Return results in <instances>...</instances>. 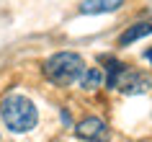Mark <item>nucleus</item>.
<instances>
[{"label":"nucleus","instance_id":"nucleus-1","mask_svg":"<svg viewBox=\"0 0 152 142\" xmlns=\"http://www.w3.org/2000/svg\"><path fill=\"white\" fill-rule=\"evenodd\" d=\"M0 116L13 134H26L39 124V109L34 106L31 98L21 93H8L0 101Z\"/></svg>","mask_w":152,"mask_h":142},{"label":"nucleus","instance_id":"nucleus-2","mask_svg":"<svg viewBox=\"0 0 152 142\" xmlns=\"http://www.w3.org/2000/svg\"><path fill=\"white\" fill-rule=\"evenodd\" d=\"M83 72H85V62L75 52H57V54H52L44 62V78L49 83H54V85H62V88L77 83Z\"/></svg>","mask_w":152,"mask_h":142},{"label":"nucleus","instance_id":"nucleus-3","mask_svg":"<svg viewBox=\"0 0 152 142\" xmlns=\"http://www.w3.org/2000/svg\"><path fill=\"white\" fill-rule=\"evenodd\" d=\"M152 88V80L150 75H144L142 70H124L119 75V80H116V90H121V93L126 96H139V93H147Z\"/></svg>","mask_w":152,"mask_h":142},{"label":"nucleus","instance_id":"nucleus-4","mask_svg":"<svg viewBox=\"0 0 152 142\" xmlns=\"http://www.w3.org/2000/svg\"><path fill=\"white\" fill-rule=\"evenodd\" d=\"M75 134L80 140H85V142H106L111 137L108 124H106L103 119H98V116H88V119H83V121H77L75 124Z\"/></svg>","mask_w":152,"mask_h":142},{"label":"nucleus","instance_id":"nucleus-5","mask_svg":"<svg viewBox=\"0 0 152 142\" xmlns=\"http://www.w3.org/2000/svg\"><path fill=\"white\" fill-rule=\"evenodd\" d=\"M152 34V24L150 21H142V24H132L126 31L119 36V47H129V44H134V41L144 39V36H150Z\"/></svg>","mask_w":152,"mask_h":142},{"label":"nucleus","instance_id":"nucleus-6","mask_svg":"<svg viewBox=\"0 0 152 142\" xmlns=\"http://www.w3.org/2000/svg\"><path fill=\"white\" fill-rule=\"evenodd\" d=\"M119 5H124V0H83L80 3V13L85 16H96V13H111Z\"/></svg>","mask_w":152,"mask_h":142},{"label":"nucleus","instance_id":"nucleus-7","mask_svg":"<svg viewBox=\"0 0 152 142\" xmlns=\"http://www.w3.org/2000/svg\"><path fill=\"white\" fill-rule=\"evenodd\" d=\"M80 85L85 88V90H98L101 85H106L103 67H85V72L80 75Z\"/></svg>","mask_w":152,"mask_h":142},{"label":"nucleus","instance_id":"nucleus-8","mask_svg":"<svg viewBox=\"0 0 152 142\" xmlns=\"http://www.w3.org/2000/svg\"><path fill=\"white\" fill-rule=\"evenodd\" d=\"M101 65H106L103 72H106V85L108 88H116V80H119V75L124 70H126V65L119 62L116 57H101Z\"/></svg>","mask_w":152,"mask_h":142},{"label":"nucleus","instance_id":"nucleus-9","mask_svg":"<svg viewBox=\"0 0 152 142\" xmlns=\"http://www.w3.org/2000/svg\"><path fill=\"white\" fill-rule=\"evenodd\" d=\"M144 60H147V62H152V47L147 49V52H144Z\"/></svg>","mask_w":152,"mask_h":142}]
</instances>
